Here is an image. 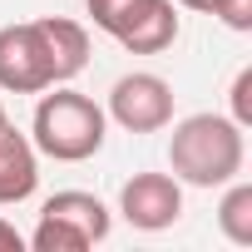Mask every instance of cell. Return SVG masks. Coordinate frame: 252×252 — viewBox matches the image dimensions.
<instances>
[{"instance_id":"1","label":"cell","mask_w":252,"mask_h":252,"mask_svg":"<svg viewBox=\"0 0 252 252\" xmlns=\"http://www.w3.org/2000/svg\"><path fill=\"white\" fill-rule=\"evenodd\" d=\"M242 158H247V144H242V124L232 114H188L173 124L168 168L178 183L222 188L242 173Z\"/></svg>"},{"instance_id":"2","label":"cell","mask_w":252,"mask_h":252,"mask_svg":"<svg viewBox=\"0 0 252 252\" xmlns=\"http://www.w3.org/2000/svg\"><path fill=\"white\" fill-rule=\"evenodd\" d=\"M50 89L55 94L40 89L45 99L35 104V119H30L35 154H45L55 163H84V158H94L104 149V134H109V114L89 94H79L69 84H50Z\"/></svg>"},{"instance_id":"3","label":"cell","mask_w":252,"mask_h":252,"mask_svg":"<svg viewBox=\"0 0 252 252\" xmlns=\"http://www.w3.org/2000/svg\"><path fill=\"white\" fill-rule=\"evenodd\" d=\"M114 227L109 208L94 198V193H79V188H64L55 198H45L40 208V222L35 232L25 237L35 252H84L94 242H104Z\"/></svg>"},{"instance_id":"4","label":"cell","mask_w":252,"mask_h":252,"mask_svg":"<svg viewBox=\"0 0 252 252\" xmlns=\"http://www.w3.org/2000/svg\"><path fill=\"white\" fill-rule=\"evenodd\" d=\"M89 20L114 35L129 55H163L178 40V10L173 0H84Z\"/></svg>"},{"instance_id":"5","label":"cell","mask_w":252,"mask_h":252,"mask_svg":"<svg viewBox=\"0 0 252 252\" xmlns=\"http://www.w3.org/2000/svg\"><path fill=\"white\" fill-rule=\"evenodd\" d=\"M104 114L119 124V129H129V134H158V129L173 124V84L163 74L134 69V74L114 79Z\"/></svg>"},{"instance_id":"6","label":"cell","mask_w":252,"mask_h":252,"mask_svg":"<svg viewBox=\"0 0 252 252\" xmlns=\"http://www.w3.org/2000/svg\"><path fill=\"white\" fill-rule=\"evenodd\" d=\"M55 84L45 40L35 30V20L20 25H0V89L5 94H40Z\"/></svg>"},{"instance_id":"7","label":"cell","mask_w":252,"mask_h":252,"mask_svg":"<svg viewBox=\"0 0 252 252\" xmlns=\"http://www.w3.org/2000/svg\"><path fill=\"white\" fill-rule=\"evenodd\" d=\"M119 213L139 232H163L183 218V183L173 173H134L119 188Z\"/></svg>"},{"instance_id":"8","label":"cell","mask_w":252,"mask_h":252,"mask_svg":"<svg viewBox=\"0 0 252 252\" xmlns=\"http://www.w3.org/2000/svg\"><path fill=\"white\" fill-rule=\"evenodd\" d=\"M40 188V154L15 124L0 129V203H25Z\"/></svg>"},{"instance_id":"9","label":"cell","mask_w":252,"mask_h":252,"mask_svg":"<svg viewBox=\"0 0 252 252\" xmlns=\"http://www.w3.org/2000/svg\"><path fill=\"white\" fill-rule=\"evenodd\" d=\"M35 30H40V40H45V55H50L55 84H69L74 74H84V64H89V30H84L79 20L40 15Z\"/></svg>"},{"instance_id":"10","label":"cell","mask_w":252,"mask_h":252,"mask_svg":"<svg viewBox=\"0 0 252 252\" xmlns=\"http://www.w3.org/2000/svg\"><path fill=\"white\" fill-rule=\"evenodd\" d=\"M218 227H222L227 242L252 247V183H237V178H232V188H227L222 203H218Z\"/></svg>"},{"instance_id":"11","label":"cell","mask_w":252,"mask_h":252,"mask_svg":"<svg viewBox=\"0 0 252 252\" xmlns=\"http://www.w3.org/2000/svg\"><path fill=\"white\" fill-rule=\"evenodd\" d=\"M232 119L242 124H252V69H237V79H232Z\"/></svg>"},{"instance_id":"12","label":"cell","mask_w":252,"mask_h":252,"mask_svg":"<svg viewBox=\"0 0 252 252\" xmlns=\"http://www.w3.org/2000/svg\"><path fill=\"white\" fill-rule=\"evenodd\" d=\"M213 15H218L227 30H252V0H218Z\"/></svg>"},{"instance_id":"13","label":"cell","mask_w":252,"mask_h":252,"mask_svg":"<svg viewBox=\"0 0 252 252\" xmlns=\"http://www.w3.org/2000/svg\"><path fill=\"white\" fill-rule=\"evenodd\" d=\"M20 247H25V237L15 232V222L0 218V252H20Z\"/></svg>"},{"instance_id":"14","label":"cell","mask_w":252,"mask_h":252,"mask_svg":"<svg viewBox=\"0 0 252 252\" xmlns=\"http://www.w3.org/2000/svg\"><path fill=\"white\" fill-rule=\"evenodd\" d=\"M178 5H183V10H203V15H213L218 0H178Z\"/></svg>"},{"instance_id":"15","label":"cell","mask_w":252,"mask_h":252,"mask_svg":"<svg viewBox=\"0 0 252 252\" xmlns=\"http://www.w3.org/2000/svg\"><path fill=\"white\" fill-rule=\"evenodd\" d=\"M5 124H10V114H5V104H0V129H5Z\"/></svg>"}]
</instances>
